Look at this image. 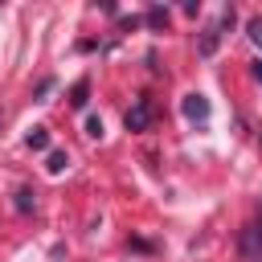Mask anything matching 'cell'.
Returning a JSON list of instances; mask_svg holds the SVG:
<instances>
[{
    "label": "cell",
    "mask_w": 262,
    "mask_h": 262,
    "mask_svg": "<svg viewBox=\"0 0 262 262\" xmlns=\"http://www.w3.org/2000/svg\"><path fill=\"white\" fill-rule=\"evenodd\" d=\"M123 123H127V131H147L151 127V102L147 98H135L131 111L123 115Z\"/></svg>",
    "instance_id": "obj_2"
},
{
    "label": "cell",
    "mask_w": 262,
    "mask_h": 262,
    "mask_svg": "<svg viewBox=\"0 0 262 262\" xmlns=\"http://www.w3.org/2000/svg\"><path fill=\"white\" fill-rule=\"evenodd\" d=\"M66 164H70V160H66V151H53V156H49V172H61Z\"/></svg>",
    "instance_id": "obj_7"
},
{
    "label": "cell",
    "mask_w": 262,
    "mask_h": 262,
    "mask_svg": "<svg viewBox=\"0 0 262 262\" xmlns=\"http://www.w3.org/2000/svg\"><path fill=\"white\" fill-rule=\"evenodd\" d=\"M29 147H33V151H45V147H49V131H45V127H33V131H29Z\"/></svg>",
    "instance_id": "obj_4"
},
{
    "label": "cell",
    "mask_w": 262,
    "mask_h": 262,
    "mask_svg": "<svg viewBox=\"0 0 262 262\" xmlns=\"http://www.w3.org/2000/svg\"><path fill=\"white\" fill-rule=\"evenodd\" d=\"M86 135H94V139H98V135H102V119H94V115H90V119H86Z\"/></svg>",
    "instance_id": "obj_9"
},
{
    "label": "cell",
    "mask_w": 262,
    "mask_h": 262,
    "mask_svg": "<svg viewBox=\"0 0 262 262\" xmlns=\"http://www.w3.org/2000/svg\"><path fill=\"white\" fill-rule=\"evenodd\" d=\"M254 78H258V82H262V61H254Z\"/></svg>",
    "instance_id": "obj_10"
},
{
    "label": "cell",
    "mask_w": 262,
    "mask_h": 262,
    "mask_svg": "<svg viewBox=\"0 0 262 262\" xmlns=\"http://www.w3.org/2000/svg\"><path fill=\"white\" fill-rule=\"evenodd\" d=\"M70 102H74V106H86V82L74 86V98H70Z\"/></svg>",
    "instance_id": "obj_8"
},
{
    "label": "cell",
    "mask_w": 262,
    "mask_h": 262,
    "mask_svg": "<svg viewBox=\"0 0 262 262\" xmlns=\"http://www.w3.org/2000/svg\"><path fill=\"white\" fill-rule=\"evenodd\" d=\"M246 33H250V41H254V45L262 49V16H254V20L246 25Z\"/></svg>",
    "instance_id": "obj_5"
},
{
    "label": "cell",
    "mask_w": 262,
    "mask_h": 262,
    "mask_svg": "<svg viewBox=\"0 0 262 262\" xmlns=\"http://www.w3.org/2000/svg\"><path fill=\"white\" fill-rule=\"evenodd\" d=\"M237 250H242V258H250V262H262V213L242 229V242H237Z\"/></svg>",
    "instance_id": "obj_1"
},
{
    "label": "cell",
    "mask_w": 262,
    "mask_h": 262,
    "mask_svg": "<svg viewBox=\"0 0 262 262\" xmlns=\"http://www.w3.org/2000/svg\"><path fill=\"white\" fill-rule=\"evenodd\" d=\"M180 106H184V115H188L192 123H205V119H209V98H205V94H184Z\"/></svg>",
    "instance_id": "obj_3"
},
{
    "label": "cell",
    "mask_w": 262,
    "mask_h": 262,
    "mask_svg": "<svg viewBox=\"0 0 262 262\" xmlns=\"http://www.w3.org/2000/svg\"><path fill=\"white\" fill-rule=\"evenodd\" d=\"M217 37H221L217 29H209V33H205V41H201V53H205V57H209V53L217 49Z\"/></svg>",
    "instance_id": "obj_6"
}]
</instances>
